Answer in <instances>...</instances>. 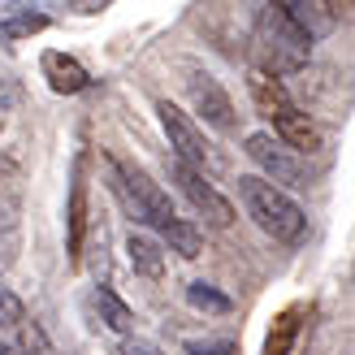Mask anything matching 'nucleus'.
Masks as SVG:
<instances>
[{"mask_svg": "<svg viewBox=\"0 0 355 355\" xmlns=\"http://www.w3.org/2000/svg\"><path fill=\"white\" fill-rule=\"evenodd\" d=\"M252 52H256V69H269V74L286 78V74H299L312 61V40L277 0H269L256 17Z\"/></svg>", "mask_w": 355, "mask_h": 355, "instance_id": "obj_1", "label": "nucleus"}, {"mask_svg": "<svg viewBox=\"0 0 355 355\" xmlns=\"http://www.w3.org/2000/svg\"><path fill=\"white\" fill-rule=\"evenodd\" d=\"M239 200H243V208H247V217H252L273 243H286V247L304 243V234H308L304 208H299L291 195L273 182V178L243 173V178H239Z\"/></svg>", "mask_w": 355, "mask_h": 355, "instance_id": "obj_2", "label": "nucleus"}, {"mask_svg": "<svg viewBox=\"0 0 355 355\" xmlns=\"http://www.w3.org/2000/svg\"><path fill=\"white\" fill-rule=\"evenodd\" d=\"M247 92H252V104L260 109V117L273 121V135L282 139V144H291L295 152H308V156L321 152V130H316V121L291 100V92L282 87L277 74H269V69H252Z\"/></svg>", "mask_w": 355, "mask_h": 355, "instance_id": "obj_3", "label": "nucleus"}, {"mask_svg": "<svg viewBox=\"0 0 355 355\" xmlns=\"http://www.w3.org/2000/svg\"><path fill=\"white\" fill-rule=\"evenodd\" d=\"M104 165H109V182H113V191H117L121 208H126L139 225H156V230H165V225L178 217L173 204H169V195L156 187L139 165H126V161H117V156H109Z\"/></svg>", "mask_w": 355, "mask_h": 355, "instance_id": "obj_4", "label": "nucleus"}, {"mask_svg": "<svg viewBox=\"0 0 355 355\" xmlns=\"http://www.w3.org/2000/svg\"><path fill=\"white\" fill-rule=\"evenodd\" d=\"M156 113H161V126H165V135H169V148L178 152V161H191V165H200V169H221V156H217V148L208 144V135L200 130V121L195 117H187L178 104H169V100H156Z\"/></svg>", "mask_w": 355, "mask_h": 355, "instance_id": "obj_5", "label": "nucleus"}, {"mask_svg": "<svg viewBox=\"0 0 355 355\" xmlns=\"http://www.w3.org/2000/svg\"><path fill=\"white\" fill-rule=\"evenodd\" d=\"M173 178H178V191L191 200V208L200 212V217L208 221V225H230L234 221V204L225 200V195L212 187V178H208V169H200V165H191V161H173Z\"/></svg>", "mask_w": 355, "mask_h": 355, "instance_id": "obj_6", "label": "nucleus"}, {"mask_svg": "<svg viewBox=\"0 0 355 355\" xmlns=\"http://www.w3.org/2000/svg\"><path fill=\"white\" fill-rule=\"evenodd\" d=\"M247 156L264 169V178H273L277 187H308V169L299 161V152L291 144H282L273 135H247Z\"/></svg>", "mask_w": 355, "mask_h": 355, "instance_id": "obj_7", "label": "nucleus"}, {"mask_svg": "<svg viewBox=\"0 0 355 355\" xmlns=\"http://www.w3.org/2000/svg\"><path fill=\"white\" fill-rule=\"evenodd\" d=\"M187 92H191V104H195V113H200L212 130H221L230 135L234 130V104H230L225 96V87L208 74V69H191V78H187Z\"/></svg>", "mask_w": 355, "mask_h": 355, "instance_id": "obj_8", "label": "nucleus"}, {"mask_svg": "<svg viewBox=\"0 0 355 355\" xmlns=\"http://www.w3.org/2000/svg\"><path fill=\"white\" fill-rule=\"evenodd\" d=\"M87 169H92V161H87V152L74 161V182H69V208H65V252H69V264L83 260V239H87Z\"/></svg>", "mask_w": 355, "mask_h": 355, "instance_id": "obj_9", "label": "nucleus"}, {"mask_svg": "<svg viewBox=\"0 0 355 355\" xmlns=\"http://www.w3.org/2000/svg\"><path fill=\"white\" fill-rule=\"evenodd\" d=\"M40 65H44V78L57 96H78V92L92 87V74H87L74 57H65V52H44Z\"/></svg>", "mask_w": 355, "mask_h": 355, "instance_id": "obj_10", "label": "nucleus"}, {"mask_svg": "<svg viewBox=\"0 0 355 355\" xmlns=\"http://www.w3.org/2000/svg\"><path fill=\"white\" fill-rule=\"evenodd\" d=\"M126 256H130V269L139 277H148V282L165 277V252H161V243H156L152 234H144V230H135V234L126 239Z\"/></svg>", "mask_w": 355, "mask_h": 355, "instance_id": "obj_11", "label": "nucleus"}, {"mask_svg": "<svg viewBox=\"0 0 355 355\" xmlns=\"http://www.w3.org/2000/svg\"><path fill=\"white\" fill-rule=\"evenodd\" d=\"M304 316H308L304 304L282 308V312L273 316V325H269V338H264V355H291V351H295V338H299V329H304Z\"/></svg>", "mask_w": 355, "mask_h": 355, "instance_id": "obj_12", "label": "nucleus"}, {"mask_svg": "<svg viewBox=\"0 0 355 355\" xmlns=\"http://www.w3.org/2000/svg\"><path fill=\"white\" fill-rule=\"evenodd\" d=\"M87 308H92V312L100 316V325H109L113 334H135V312L121 304L109 286H96L92 299H87Z\"/></svg>", "mask_w": 355, "mask_h": 355, "instance_id": "obj_13", "label": "nucleus"}, {"mask_svg": "<svg viewBox=\"0 0 355 355\" xmlns=\"http://www.w3.org/2000/svg\"><path fill=\"white\" fill-rule=\"evenodd\" d=\"M277 5L308 31V40H312V44H316V40H325V35L334 31V13L321 5V0H277Z\"/></svg>", "mask_w": 355, "mask_h": 355, "instance_id": "obj_14", "label": "nucleus"}, {"mask_svg": "<svg viewBox=\"0 0 355 355\" xmlns=\"http://www.w3.org/2000/svg\"><path fill=\"white\" fill-rule=\"evenodd\" d=\"M48 31V13H35V9H17L9 17H0V44H17V40H31V35Z\"/></svg>", "mask_w": 355, "mask_h": 355, "instance_id": "obj_15", "label": "nucleus"}, {"mask_svg": "<svg viewBox=\"0 0 355 355\" xmlns=\"http://www.w3.org/2000/svg\"><path fill=\"white\" fill-rule=\"evenodd\" d=\"M161 234H165V243H169L182 260H195V256L204 252V234H200V230H195L191 221H182V217H173V221L161 230Z\"/></svg>", "mask_w": 355, "mask_h": 355, "instance_id": "obj_16", "label": "nucleus"}, {"mask_svg": "<svg viewBox=\"0 0 355 355\" xmlns=\"http://www.w3.org/2000/svg\"><path fill=\"white\" fill-rule=\"evenodd\" d=\"M187 304L195 312H204V316H225L230 308H234V304H230V295H221L212 282H191V286H187Z\"/></svg>", "mask_w": 355, "mask_h": 355, "instance_id": "obj_17", "label": "nucleus"}, {"mask_svg": "<svg viewBox=\"0 0 355 355\" xmlns=\"http://www.w3.org/2000/svg\"><path fill=\"white\" fill-rule=\"evenodd\" d=\"M26 321V308H22V299H17L13 291L0 286V329H13V325H22Z\"/></svg>", "mask_w": 355, "mask_h": 355, "instance_id": "obj_18", "label": "nucleus"}, {"mask_svg": "<svg viewBox=\"0 0 355 355\" xmlns=\"http://www.w3.org/2000/svg\"><path fill=\"white\" fill-rule=\"evenodd\" d=\"M182 351L187 355H234L239 347H234V338H191Z\"/></svg>", "mask_w": 355, "mask_h": 355, "instance_id": "obj_19", "label": "nucleus"}, {"mask_svg": "<svg viewBox=\"0 0 355 355\" xmlns=\"http://www.w3.org/2000/svg\"><path fill=\"white\" fill-rule=\"evenodd\" d=\"M17 355H52V347H48V338H44L40 325L22 321V347H17Z\"/></svg>", "mask_w": 355, "mask_h": 355, "instance_id": "obj_20", "label": "nucleus"}, {"mask_svg": "<svg viewBox=\"0 0 355 355\" xmlns=\"http://www.w3.org/2000/svg\"><path fill=\"white\" fill-rule=\"evenodd\" d=\"M121 355H165L156 343H148V338H135V334H126V343H121Z\"/></svg>", "mask_w": 355, "mask_h": 355, "instance_id": "obj_21", "label": "nucleus"}, {"mask_svg": "<svg viewBox=\"0 0 355 355\" xmlns=\"http://www.w3.org/2000/svg\"><path fill=\"white\" fill-rule=\"evenodd\" d=\"M321 5L334 13V22H355V0H321Z\"/></svg>", "mask_w": 355, "mask_h": 355, "instance_id": "obj_22", "label": "nucleus"}, {"mask_svg": "<svg viewBox=\"0 0 355 355\" xmlns=\"http://www.w3.org/2000/svg\"><path fill=\"white\" fill-rule=\"evenodd\" d=\"M113 0H69V9L74 13H100V9H109Z\"/></svg>", "mask_w": 355, "mask_h": 355, "instance_id": "obj_23", "label": "nucleus"}, {"mask_svg": "<svg viewBox=\"0 0 355 355\" xmlns=\"http://www.w3.org/2000/svg\"><path fill=\"white\" fill-rule=\"evenodd\" d=\"M0 355H13V347H5V343H0Z\"/></svg>", "mask_w": 355, "mask_h": 355, "instance_id": "obj_24", "label": "nucleus"}, {"mask_svg": "<svg viewBox=\"0 0 355 355\" xmlns=\"http://www.w3.org/2000/svg\"><path fill=\"white\" fill-rule=\"evenodd\" d=\"M5 225H9V217H5V212H0V230H5Z\"/></svg>", "mask_w": 355, "mask_h": 355, "instance_id": "obj_25", "label": "nucleus"}, {"mask_svg": "<svg viewBox=\"0 0 355 355\" xmlns=\"http://www.w3.org/2000/svg\"><path fill=\"white\" fill-rule=\"evenodd\" d=\"M0 130H5V121H0Z\"/></svg>", "mask_w": 355, "mask_h": 355, "instance_id": "obj_26", "label": "nucleus"}]
</instances>
